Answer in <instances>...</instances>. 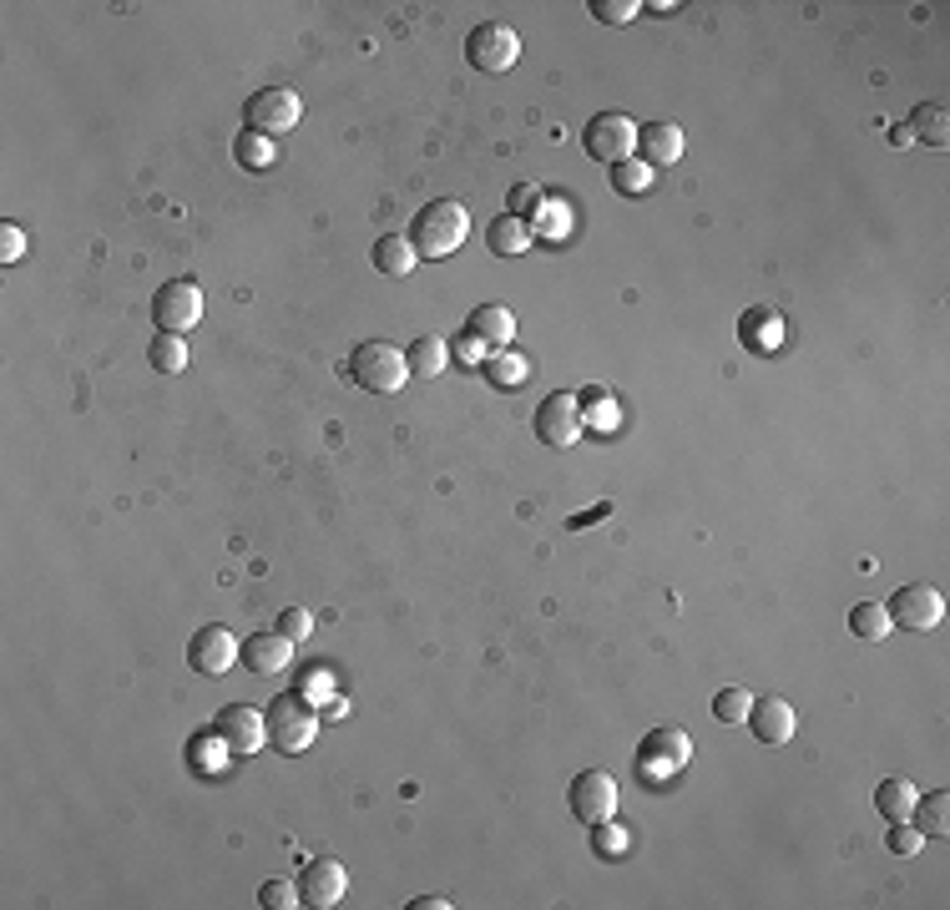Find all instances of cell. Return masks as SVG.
I'll list each match as a JSON object with an SVG mask.
<instances>
[{"label": "cell", "mask_w": 950, "mask_h": 910, "mask_svg": "<svg viewBox=\"0 0 950 910\" xmlns=\"http://www.w3.org/2000/svg\"><path fill=\"white\" fill-rule=\"evenodd\" d=\"M541 203H547V198H541V188H536V182H516V188L506 192V213L521 218V223H531Z\"/></svg>", "instance_id": "obj_32"}, {"label": "cell", "mask_w": 950, "mask_h": 910, "mask_svg": "<svg viewBox=\"0 0 950 910\" xmlns=\"http://www.w3.org/2000/svg\"><path fill=\"white\" fill-rule=\"evenodd\" d=\"M885 845H890L895 855H920L926 835H920V825H915V819H890V835H885Z\"/></svg>", "instance_id": "obj_33"}, {"label": "cell", "mask_w": 950, "mask_h": 910, "mask_svg": "<svg viewBox=\"0 0 950 910\" xmlns=\"http://www.w3.org/2000/svg\"><path fill=\"white\" fill-rule=\"evenodd\" d=\"M749 729H753V739H759V743L779 749V743L794 739L799 713H794V703H789V698H753V708H749Z\"/></svg>", "instance_id": "obj_16"}, {"label": "cell", "mask_w": 950, "mask_h": 910, "mask_svg": "<svg viewBox=\"0 0 950 910\" xmlns=\"http://www.w3.org/2000/svg\"><path fill=\"white\" fill-rule=\"evenodd\" d=\"M288 658H294V643H288L278 627H268V633H249L243 643H238V663H243L253 678H274L278 668H288Z\"/></svg>", "instance_id": "obj_14"}, {"label": "cell", "mask_w": 950, "mask_h": 910, "mask_svg": "<svg viewBox=\"0 0 950 910\" xmlns=\"http://www.w3.org/2000/svg\"><path fill=\"white\" fill-rule=\"evenodd\" d=\"M415 264H420V253L410 248V239H404V233H384V239L374 243V268H380V274L404 278Z\"/></svg>", "instance_id": "obj_22"}, {"label": "cell", "mask_w": 950, "mask_h": 910, "mask_svg": "<svg viewBox=\"0 0 950 910\" xmlns=\"http://www.w3.org/2000/svg\"><path fill=\"white\" fill-rule=\"evenodd\" d=\"M263 142H268V137H243V142H238V157H243V162H253V168H258L263 162Z\"/></svg>", "instance_id": "obj_39"}, {"label": "cell", "mask_w": 950, "mask_h": 910, "mask_svg": "<svg viewBox=\"0 0 950 910\" xmlns=\"http://www.w3.org/2000/svg\"><path fill=\"white\" fill-rule=\"evenodd\" d=\"M693 759V743H688V733L683 729H653L647 739H642V749H637V764L647 769V774H677V769L688 764Z\"/></svg>", "instance_id": "obj_15"}, {"label": "cell", "mask_w": 950, "mask_h": 910, "mask_svg": "<svg viewBox=\"0 0 950 910\" xmlns=\"http://www.w3.org/2000/svg\"><path fill=\"white\" fill-rule=\"evenodd\" d=\"M258 906H268V910L304 906V896H298V880H263V886H258Z\"/></svg>", "instance_id": "obj_31"}, {"label": "cell", "mask_w": 950, "mask_h": 910, "mask_svg": "<svg viewBox=\"0 0 950 910\" xmlns=\"http://www.w3.org/2000/svg\"><path fill=\"white\" fill-rule=\"evenodd\" d=\"M213 739L223 743L228 754H258L263 743H268V719L249 703H228V708H218Z\"/></svg>", "instance_id": "obj_10"}, {"label": "cell", "mask_w": 950, "mask_h": 910, "mask_svg": "<svg viewBox=\"0 0 950 910\" xmlns=\"http://www.w3.org/2000/svg\"><path fill=\"white\" fill-rule=\"evenodd\" d=\"M849 633H855L859 643H879V637L890 633L885 602H855V607H849Z\"/></svg>", "instance_id": "obj_26"}, {"label": "cell", "mask_w": 950, "mask_h": 910, "mask_svg": "<svg viewBox=\"0 0 950 910\" xmlns=\"http://www.w3.org/2000/svg\"><path fill=\"white\" fill-rule=\"evenodd\" d=\"M915 825H920V835L926 839H940V835H950V800H946V790H936V794H920L915 800Z\"/></svg>", "instance_id": "obj_25"}, {"label": "cell", "mask_w": 950, "mask_h": 910, "mask_svg": "<svg viewBox=\"0 0 950 910\" xmlns=\"http://www.w3.org/2000/svg\"><path fill=\"white\" fill-rule=\"evenodd\" d=\"M779 339H784V319L773 309H743V319H738V345L753 349V355H769V349H779Z\"/></svg>", "instance_id": "obj_19"}, {"label": "cell", "mask_w": 950, "mask_h": 910, "mask_svg": "<svg viewBox=\"0 0 950 910\" xmlns=\"http://www.w3.org/2000/svg\"><path fill=\"white\" fill-rule=\"evenodd\" d=\"M592 845L602 855H622V845H627V835H622L618 825H612V819H606V825H592Z\"/></svg>", "instance_id": "obj_37"}, {"label": "cell", "mask_w": 950, "mask_h": 910, "mask_svg": "<svg viewBox=\"0 0 950 910\" xmlns=\"http://www.w3.org/2000/svg\"><path fill=\"white\" fill-rule=\"evenodd\" d=\"M486 380L496 384V390H521L526 384V360L521 355H496V360H486Z\"/></svg>", "instance_id": "obj_29"}, {"label": "cell", "mask_w": 950, "mask_h": 910, "mask_svg": "<svg viewBox=\"0 0 950 910\" xmlns=\"http://www.w3.org/2000/svg\"><path fill=\"white\" fill-rule=\"evenodd\" d=\"M349 380L369 395H394L404 380H410V364H404V349H394L390 339H365L349 355Z\"/></svg>", "instance_id": "obj_2"}, {"label": "cell", "mask_w": 950, "mask_h": 910, "mask_svg": "<svg viewBox=\"0 0 950 910\" xmlns=\"http://www.w3.org/2000/svg\"><path fill=\"white\" fill-rule=\"evenodd\" d=\"M278 633H284L288 643H304V637L314 633V612H304V607H284V612H278Z\"/></svg>", "instance_id": "obj_35"}, {"label": "cell", "mask_w": 950, "mask_h": 910, "mask_svg": "<svg viewBox=\"0 0 950 910\" xmlns=\"http://www.w3.org/2000/svg\"><path fill=\"white\" fill-rule=\"evenodd\" d=\"M465 335H471L481 349H506L516 339V319H511V309H500V304H475L471 319H465Z\"/></svg>", "instance_id": "obj_18"}, {"label": "cell", "mask_w": 950, "mask_h": 910, "mask_svg": "<svg viewBox=\"0 0 950 910\" xmlns=\"http://www.w3.org/2000/svg\"><path fill=\"white\" fill-rule=\"evenodd\" d=\"M486 248L496 253V258H516V253L531 248V228H526L521 218H511V213L490 218V228H486Z\"/></svg>", "instance_id": "obj_20"}, {"label": "cell", "mask_w": 950, "mask_h": 910, "mask_svg": "<svg viewBox=\"0 0 950 910\" xmlns=\"http://www.w3.org/2000/svg\"><path fill=\"white\" fill-rule=\"evenodd\" d=\"M582 147H587V157H597L606 168H618V162H627V157L637 152V121L622 117V112H597V117L587 121Z\"/></svg>", "instance_id": "obj_6"}, {"label": "cell", "mask_w": 950, "mask_h": 910, "mask_svg": "<svg viewBox=\"0 0 950 910\" xmlns=\"http://www.w3.org/2000/svg\"><path fill=\"white\" fill-rule=\"evenodd\" d=\"M526 228H531V239H536V233L557 239V233H567V208H561V203H541V208H536V218H531Z\"/></svg>", "instance_id": "obj_34"}, {"label": "cell", "mask_w": 950, "mask_h": 910, "mask_svg": "<svg viewBox=\"0 0 950 910\" xmlns=\"http://www.w3.org/2000/svg\"><path fill=\"white\" fill-rule=\"evenodd\" d=\"M910 137H920L926 147H946L950 142V117H946V107L940 102H920V107L910 112Z\"/></svg>", "instance_id": "obj_23"}, {"label": "cell", "mask_w": 950, "mask_h": 910, "mask_svg": "<svg viewBox=\"0 0 950 910\" xmlns=\"http://www.w3.org/2000/svg\"><path fill=\"white\" fill-rule=\"evenodd\" d=\"M637 11H642L637 0H592V15L597 21H606V25H627Z\"/></svg>", "instance_id": "obj_36"}, {"label": "cell", "mask_w": 950, "mask_h": 910, "mask_svg": "<svg viewBox=\"0 0 950 910\" xmlns=\"http://www.w3.org/2000/svg\"><path fill=\"white\" fill-rule=\"evenodd\" d=\"M410 910H451V900H440V896H420V900H410Z\"/></svg>", "instance_id": "obj_40"}, {"label": "cell", "mask_w": 950, "mask_h": 910, "mask_svg": "<svg viewBox=\"0 0 950 910\" xmlns=\"http://www.w3.org/2000/svg\"><path fill=\"white\" fill-rule=\"evenodd\" d=\"M653 178H657V172L647 168V162H632V157L612 168V188H618L622 198H637V192H647V188H653Z\"/></svg>", "instance_id": "obj_28"}, {"label": "cell", "mask_w": 950, "mask_h": 910, "mask_svg": "<svg viewBox=\"0 0 950 910\" xmlns=\"http://www.w3.org/2000/svg\"><path fill=\"white\" fill-rule=\"evenodd\" d=\"M567 810H571V819H582L587 829L606 825V819L618 815V784H612V774H602V769H582V774L571 779V790H567Z\"/></svg>", "instance_id": "obj_8"}, {"label": "cell", "mask_w": 950, "mask_h": 910, "mask_svg": "<svg viewBox=\"0 0 950 910\" xmlns=\"http://www.w3.org/2000/svg\"><path fill=\"white\" fill-rule=\"evenodd\" d=\"M188 663L198 673H208V678H218V673H228L238 663V637L218 623L198 627V633L188 637Z\"/></svg>", "instance_id": "obj_13"}, {"label": "cell", "mask_w": 950, "mask_h": 910, "mask_svg": "<svg viewBox=\"0 0 950 910\" xmlns=\"http://www.w3.org/2000/svg\"><path fill=\"white\" fill-rule=\"evenodd\" d=\"M263 719H268V743H274L278 754H304V749H314V739H319V713H314V703H304L298 694H278Z\"/></svg>", "instance_id": "obj_3"}, {"label": "cell", "mask_w": 950, "mask_h": 910, "mask_svg": "<svg viewBox=\"0 0 950 910\" xmlns=\"http://www.w3.org/2000/svg\"><path fill=\"white\" fill-rule=\"evenodd\" d=\"M21 253H25L21 228H15V223H0V264H15Z\"/></svg>", "instance_id": "obj_38"}, {"label": "cell", "mask_w": 950, "mask_h": 910, "mask_svg": "<svg viewBox=\"0 0 950 910\" xmlns=\"http://www.w3.org/2000/svg\"><path fill=\"white\" fill-rule=\"evenodd\" d=\"M349 890V870L339 860H304V870H298V896H304V906L314 910H329L339 906Z\"/></svg>", "instance_id": "obj_12"}, {"label": "cell", "mask_w": 950, "mask_h": 910, "mask_svg": "<svg viewBox=\"0 0 950 910\" xmlns=\"http://www.w3.org/2000/svg\"><path fill=\"white\" fill-rule=\"evenodd\" d=\"M885 612H890V627L930 633V627H940V617H946V597H940L936 588H926V582H910V588H900L890 602H885Z\"/></svg>", "instance_id": "obj_11"}, {"label": "cell", "mask_w": 950, "mask_h": 910, "mask_svg": "<svg viewBox=\"0 0 950 910\" xmlns=\"http://www.w3.org/2000/svg\"><path fill=\"white\" fill-rule=\"evenodd\" d=\"M465 233H471V213H465L455 198H435V203H425L415 213V223H410V248L420 253V258H451L455 248L465 243Z\"/></svg>", "instance_id": "obj_1"}, {"label": "cell", "mask_w": 950, "mask_h": 910, "mask_svg": "<svg viewBox=\"0 0 950 910\" xmlns=\"http://www.w3.org/2000/svg\"><path fill=\"white\" fill-rule=\"evenodd\" d=\"M637 152L647 168H673L677 157H683V127L677 121H642L637 127Z\"/></svg>", "instance_id": "obj_17"}, {"label": "cell", "mask_w": 950, "mask_h": 910, "mask_svg": "<svg viewBox=\"0 0 950 910\" xmlns=\"http://www.w3.org/2000/svg\"><path fill=\"white\" fill-rule=\"evenodd\" d=\"M587 431L582 420V405H577V395H567V390H551L541 405H536V441L551 445V451H567V445H577Z\"/></svg>", "instance_id": "obj_9"}, {"label": "cell", "mask_w": 950, "mask_h": 910, "mask_svg": "<svg viewBox=\"0 0 950 910\" xmlns=\"http://www.w3.org/2000/svg\"><path fill=\"white\" fill-rule=\"evenodd\" d=\"M445 360H451V349H445L440 335H420L415 345L404 349V364H410V374H420V380H435V374L445 370Z\"/></svg>", "instance_id": "obj_24"}, {"label": "cell", "mask_w": 950, "mask_h": 910, "mask_svg": "<svg viewBox=\"0 0 950 910\" xmlns=\"http://www.w3.org/2000/svg\"><path fill=\"white\" fill-rule=\"evenodd\" d=\"M202 319V288L192 278H167L152 294V324L162 335H192Z\"/></svg>", "instance_id": "obj_5"}, {"label": "cell", "mask_w": 950, "mask_h": 910, "mask_svg": "<svg viewBox=\"0 0 950 910\" xmlns=\"http://www.w3.org/2000/svg\"><path fill=\"white\" fill-rule=\"evenodd\" d=\"M465 61H471L475 72H511L516 61H521V36H516L511 25H500V21H486V25H475L471 36H465Z\"/></svg>", "instance_id": "obj_7"}, {"label": "cell", "mask_w": 950, "mask_h": 910, "mask_svg": "<svg viewBox=\"0 0 950 910\" xmlns=\"http://www.w3.org/2000/svg\"><path fill=\"white\" fill-rule=\"evenodd\" d=\"M915 800H920V790H915L910 779H879V790H875L879 819H910L915 815Z\"/></svg>", "instance_id": "obj_21"}, {"label": "cell", "mask_w": 950, "mask_h": 910, "mask_svg": "<svg viewBox=\"0 0 950 910\" xmlns=\"http://www.w3.org/2000/svg\"><path fill=\"white\" fill-rule=\"evenodd\" d=\"M147 360H152L157 374H182L188 370V339L182 335H157L152 349H147Z\"/></svg>", "instance_id": "obj_27"}, {"label": "cell", "mask_w": 950, "mask_h": 910, "mask_svg": "<svg viewBox=\"0 0 950 910\" xmlns=\"http://www.w3.org/2000/svg\"><path fill=\"white\" fill-rule=\"evenodd\" d=\"M749 708H753V694H743V688H724V694L712 698V719L718 723H749Z\"/></svg>", "instance_id": "obj_30"}, {"label": "cell", "mask_w": 950, "mask_h": 910, "mask_svg": "<svg viewBox=\"0 0 950 910\" xmlns=\"http://www.w3.org/2000/svg\"><path fill=\"white\" fill-rule=\"evenodd\" d=\"M890 142H895V147H910V142H915L910 127H890Z\"/></svg>", "instance_id": "obj_41"}, {"label": "cell", "mask_w": 950, "mask_h": 910, "mask_svg": "<svg viewBox=\"0 0 950 910\" xmlns=\"http://www.w3.org/2000/svg\"><path fill=\"white\" fill-rule=\"evenodd\" d=\"M298 117H304V102H298V92H288V86H263V92H253L249 102H243V121H249L253 137H284L298 127Z\"/></svg>", "instance_id": "obj_4"}]
</instances>
